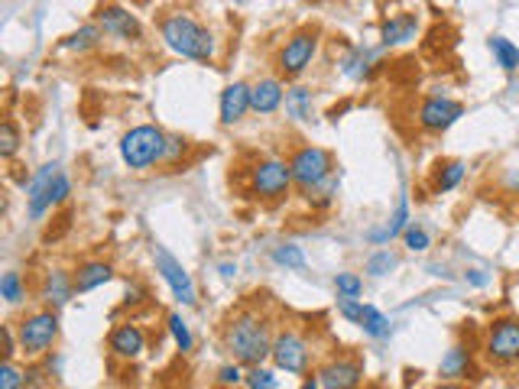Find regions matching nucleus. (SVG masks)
I'll return each instance as SVG.
<instances>
[{
    "instance_id": "1",
    "label": "nucleus",
    "mask_w": 519,
    "mask_h": 389,
    "mask_svg": "<svg viewBox=\"0 0 519 389\" xmlns=\"http://www.w3.org/2000/svg\"><path fill=\"white\" fill-rule=\"evenodd\" d=\"M221 337H225L227 354L244 366H260L273 354L270 318L256 308H241L237 315H231Z\"/></svg>"
},
{
    "instance_id": "2",
    "label": "nucleus",
    "mask_w": 519,
    "mask_h": 389,
    "mask_svg": "<svg viewBox=\"0 0 519 389\" xmlns=\"http://www.w3.org/2000/svg\"><path fill=\"white\" fill-rule=\"evenodd\" d=\"M159 36H163V43L172 52L182 55V59H192V62H211L217 52L215 33L205 24H198L195 16L182 14V10L166 14L159 20Z\"/></svg>"
},
{
    "instance_id": "3",
    "label": "nucleus",
    "mask_w": 519,
    "mask_h": 389,
    "mask_svg": "<svg viewBox=\"0 0 519 389\" xmlns=\"http://www.w3.org/2000/svg\"><path fill=\"white\" fill-rule=\"evenodd\" d=\"M166 137L159 127L153 124H143V127H133L130 133L120 137V159H124L130 169L143 172V169H153V166L163 163L166 156Z\"/></svg>"
},
{
    "instance_id": "4",
    "label": "nucleus",
    "mask_w": 519,
    "mask_h": 389,
    "mask_svg": "<svg viewBox=\"0 0 519 389\" xmlns=\"http://www.w3.org/2000/svg\"><path fill=\"white\" fill-rule=\"evenodd\" d=\"M289 169H293V182L303 188L305 194L315 192L318 185H325L334 176V159L328 149L322 147H299L289 156Z\"/></svg>"
},
{
    "instance_id": "5",
    "label": "nucleus",
    "mask_w": 519,
    "mask_h": 389,
    "mask_svg": "<svg viewBox=\"0 0 519 389\" xmlns=\"http://www.w3.org/2000/svg\"><path fill=\"white\" fill-rule=\"evenodd\" d=\"M293 185V169L286 159H260L250 169V194L260 202H279Z\"/></svg>"
},
{
    "instance_id": "6",
    "label": "nucleus",
    "mask_w": 519,
    "mask_h": 389,
    "mask_svg": "<svg viewBox=\"0 0 519 389\" xmlns=\"http://www.w3.org/2000/svg\"><path fill=\"white\" fill-rule=\"evenodd\" d=\"M318 39L322 33L315 26H305V30H295L293 36L286 39V46L279 49L276 55V65L279 71L286 78H299L312 62H315V52H318Z\"/></svg>"
},
{
    "instance_id": "7",
    "label": "nucleus",
    "mask_w": 519,
    "mask_h": 389,
    "mask_svg": "<svg viewBox=\"0 0 519 389\" xmlns=\"http://www.w3.org/2000/svg\"><path fill=\"white\" fill-rule=\"evenodd\" d=\"M273 364H276V370H283V374L289 376H305L309 374V364H312V347L309 341H305L299 331H293V327H283L276 337H273Z\"/></svg>"
},
{
    "instance_id": "8",
    "label": "nucleus",
    "mask_w": 519,
    "mask_h": 389,
    "mask_svg": "<svg viewBox=\"0 0 519 389\" xmlns=\"http://www.w3.org/2000/svg\"><path fill=\"white\" fill-rule=\"evenodd\" d=\"M55 337H59V315H55V308L33 311V315H26L20 321V347H24L26 357L46 354L55 344Z\"/></svg>"
},
{
    "instance_id": "9",
    "label": "nucleus",
    "mask_w": 519,
    "mask_h": 389,
    "mask_svg": "<svg viewBox=\"0 0 519 389\" xmlns=\"http://www.w3.org/2000/svg\"><path fill=\"white\" fill-rule=\"evenodd\" d=\"M484 354L496 366L519 364V318H500L487 327L484 337Z\"/></svg>"
},
{
    "instance_id": "10",
    "label": "nucleus",
    "mask_w": 519,
    "mask_h": 389,
    "mask_svg": "<svg viewBox=\"0 0 519 389\" xmlns=\"http://www.w3.org/2000/svg\"><path fill=\"white\" fill-rule=\"evenodd\" d=\"M153 263H156V272L163 276V282L172 289L176 302H182V305L198 302V296H195V282H192V276H188V270L178 263L176 257H172L163 243H156V247H153Z\"/></svg>"
},
{
    "instance_id": "11",
    "label": "nucleus",
    "mask_w": 519,
    "mask_h": 389,
    "mask_svg": "<svg viewBox=\"0 0 519 389\" xmlns=\"http://www.w3.org/2000/svg\"><path fill=\"white\" fill-rule=\"evenodd\" d=\"M59 176H62L59 163H46L33 176L30 188H26V211H30L33 221H39L49 208H55V182H59Z\"/></svg>"
},
{
    "instance_id": "12",
    "label": "nucleus",
    "mask_w": 519,
    "mask_h": 389,
    "mask_svg": "<svg viewBox=\"0 0 519 389\" xmlns=\"http://www.w3.org/2000/svg\"><path fill=\"white\" fill-rule=\"evenodd\" d=\"M465 117V104L461 101H451V98H426L418 104V127L426 133H442L448 130L451 124H457Z\"/></svg>"
},
{
    "instance_id": "13",
    "label": "nucleus",
    "mask_w": 519,
    "mask_h": 389,
    "mask_svg": "<svg viewBox=\"0 0 519 389\" xmlns=\"http://www.w3.org/2000/svg\"><path fill=\"white\" fill-rule=\"evenodd\" d=\"M315 376L322 389H357L364 380V364L357 357H334Z\"/></svg>"
},
{
    "instance_id": "14",
    "label": "nucleus",
    "mask_w": 519,
    "mask_h": 389,
    "mask_svg": "<svg viewBox=\"0 0 519 389\" xmlns=\"http://www.w3.org/2000/svg\"><path fill=\"white\" fill-rule=\"evenodd\" d=\"M94 24L101 26L104 36H114V39H139V33H143L139 20L127 7H101Z\"/></svg>"
},
{
    "instance_id": "15",
    "label": "nucleus",
    "mask_w": 519,
    "mask_h": 389,
    "mask_svg": "<svg viewBox=\"0 0 519 389\" xmlns=\"http://www.w3.org/2000/svg\"><path fill=\"white\" fill-rule=\"evenodd\" d=\"M108 347L114 357L120 360H137L147 350V335L139 325H117L108 337Z\"/></svg>"
},
{
    "instance_id": "16",
    "label": "nucleus",
    "mask_w": 519,
    "mask_h": 389,
    "mask_svg": "<svg viewBox=\"0 0 519 389\" xmlns=\"http://www.w3.org/2000/svg\"><path fill=\"white\" fill-rule=\"evenodd\" d=\"M250 108V85L247 81H234L221 91V124L225 127H234L241 124L244 117H247Z\"/></svg>"
},
{
    "instance_id": "17",
    "label": "nucleus",
    "mask_w": 519,
    "mask_h": 389,
    "mask_svg": "<svg viewBox=\"0 0 519 389\" xmlns=\"http://www.w3.org/2000/svg\"><path fill=\"white\" fill-rule=\"evenodd\" d=\"M283 101H286V88L279 78H260L256 85H250V108L256 114H273L283 108Z\"/></svg>"
},
{
    "instance_id": "18",
    "label": "nucleus",
    "mask_w": 519,
    "mask_h": 389,
    "mask_svg": "<svg viewBox=\"0 0 519 389\" xmlns=\"http://www.w3.org/2000/svg\"><path fill=\"white\" fill-rule=\"evenodd\" d=\"M72 296H75V276H69L65 270H49L46 280H43V289H39V299L49 308H62Z\"/></svg>"
},
{
    "instance_id": "19",
    "label": "nucleus",
    "mask_w": 519,
    "mask_h": 389,
    "mask_svg": "<svg viewBox=\"0 0 519 389\" xmlns=\"http://www.w3.org/2000/svg\"><path fill=\"white\" fill-rule=\"evenodd\" d=\"M471 374H474V357H471V350H467L465 344H455V347L445 350L442 364H438V376H442L445 383L467 380Z\"/></svg>"
},
{
    "instance_id": "20",
    "label": "nucleus",
    "mask_w": 519,
    "mask_h": 389,
    "mask_svg": "<svg viewBox=\"0 0 519 389\" xmlns=\"http://www.w3.org/2000/svg\"><path fill=\"white\" fill-rule=\"evenodd\" d=\"M416 33H418L416 14H396V16H389L387 24H383L380 43H383V49L406 46V43H412V39H416Z\"/></svg>"
},
{
    "instance_id": "21",
    "label": "nucleus",
    "mask_w": 519,
    "mask_h": 389,
    "mask_svg": "<svg viewBox=\"0 0 519 389\" xmlns=\"http://www.w3.org/2000/svg\"><path fill=\"white\" fill-rule=\"evenodd\" d=\"M72 276H75V292H91V289L114 280V266L104 263V260H88V263L78 266Z\"/></svg>"
},
{
    "instance_id": "22",
    "label": "nucleus",
    "mask_w": 519,
    "mask_h": 389,
    "mask_svg": "<svg viewBox=\"0 0 519 389\" xmlns=\"http://www.w3.org/2000/svg\"><path fill=\"white\" fill-rule=\"evenodd\" d=\"M377 59H380V52L377 49H367V46H354L348 55L341 59V71L351 78V81H364V78H370L373 65H377Z\"/></svg>"
},
{
    "instance_id": "23",
    "label": "nucleus",
    "mask_w": 519,
    "mask_h": 389,
    "mask_svg": "<svg viewBox=\"0 0 519 389\" xmlns=\"http://www.w3.org/2000/svg\"><path fill=\"white\" fill-rule=\"evenodd\" d=\"M406 227H409V202H406V194H403L399 204H396V211H393V218L387 221V227H383V231H370L367 233V241L380 247V243H389L393 237H399Z\"/></svg>"
},
{
    "instance_id": "24",
    "label": "nucleus",
    "mask_w": 519,
    "mask_h": 389,
    "mask_svg": "<svg viewBox=\"0 0 519 389\" xmlns=\"http://www.w3.org/2000/svg\"><path fill=\"white\" fill-rule=\"evenodd\" d=\"M357 327H360L367 337H373V341H383V337H389V331H393L389 318L383 315L380 308H377V305H364V315H360Z\"/></svg>"
},
{
    "instance_id": "25",
    "label": "nucleus",
    "mask_w": 519,
    "mask_h": 389,
    "mask_svg": "<svg viewBox=\"0 0 519 389\" xmlns=\"http://www.w3.org/2000/svg\"><path fill=\"white\" fill-rule=\"evenodd\" d=\"M487 49L494 52V62L500 65L504 71H516L519 69V46H516V43H510L506 36H490Z\"/></svg>"
},
{
    "instance_id": "26",
    "label": "nucleus",
    "mask_w": 519,
    "mask_h": 389,
    "mask_svg": "<svg viewBox=\"0 0 519 389\" xmlns=\"http://www.w3.org/2000/svg\"><path fill=\"white\" fill-rule=\"evenodd\" d=\"M286 114L293 117V120H299V124H305V120H312V91L303 85H295L286 91Z\"/></svg>"
},
{
    "instance_id": "27",
    "label": "nucleus",
    "mask_w": 519,
    "mask_h": 389,
    "mask_svg": "<svg viewBox=\"0 0 519 389\" xmlns=\"http://www.w3.org/2000/svg\"><path fill=\"white\" fill-rule=\"evenodd\" d=\"M465 172H467V166L461 163V159H451V163L438 166L432 188H435L438 194H442V192H455V188L461 185V179H465Z\"/></svg>"
},
{
    "instance_id": "28",
    "label": "nucleus",
    "mask_w": 519,
    "mask_h": 389,
    "mask_svg": "<svg viewBox=\"0 0 519 389\" xmlns=\"http://www.w3.org/2000/svg\"><path fill=\"white\" fill-rule=\"evenodd\" d=\"M101 26L98 24H85L82 30H75L72 36L62 39V49H69V52H88V49H94L98 43H101Z\"/></svg>"
},
{
    "instance_id": "29",
    "label": "nucleus",
    "mask_w": 519,
    "mask_h": 389,
    "mask_svg": "<svg viewBox=\"0 0 519 389\" xmlns=\"http://www.w3.org/2000/svg\"><path fill=\"white\" fill-rule=\"evenodd\" d=\"M0 296L7 305H20L26 299V282L16 270H7L0 276Z\"/></svg>"
},
{
    "instance_id": "30",
    "label": "nucleus",
    "mask_w": 519,
    "mask_h": 389,
    "mask_svg": "<svg viewBox=\"0 0 519 389\" xmlns=\"http://www.w3.org/2000/svg\"><path fill=\"white\" fill-rule=\"evenodd\" d=\"M273 263L299 272V270L309 266V260H305L303 247H295V243H279V247H273Z\"/></svg>"
},
{
    "instance_id": "31",
    "label": "nucleus",
    "mask_w": 519,
    "mask_h": 389,
    "mask_svg": "<svg viewBox=\"0 0 519 389\" xmlns=\"http://www.w3.org/2000/svg\"><path fill=\"white\" fill-rule=\"evenodd\" d=\"M396 266H399V257H396L393 250H377V253L364 263V272L367 276H387V272H393Z\"/></svg>"
},
{
    "instance_id": "32",
    "label": "nucleus",
    "mask_w": 519,
    "mask_h": 389,
    "mask_svg": "<svg viewBox=\"0 0 519 389\" xmlns=\"http://www.w3.org/2000/svg\"><path fill=\"white\" fill-rule=\"evenodd\" d=\"M16 149H20V127L7 117V120L0 124V156H4V159H14Z\"/></svg>"
},
{
    "instance_id": "33",
    "label": "nucleus",
    "mask_w": 519,
    "mask_h": 389,
    "mask_svg": "<svg viewBox=\"0 0 519 389\" xmlns=\"http://www.w3.org/2000/svg\"><path fill=\"white\" fill-rule=\"evenodd\" d=\"M169 335H172V341H176V347L182 350V354H188L192 350V331H188V325H186V318L178 315V311H172L169 315Z\"/></svg>"
},
{
    "instance_id": "34",
    "label": "nucleus",
    "mask_w": 519,
    "mask_h": 389,
    "mask_svg": "<svg viewBox=\"0 0 519 389\" xmlns=\"http://www.w3.org/2000/svg\"><path fill=\"white\" fill-rule=\"evenodd\" d=\"M334 289H338V296H344V299H360L364 280H360L357 272H338V276H334Z\"/></svg>"
},
{
    "instance_id": "35",
    "label": "nucleus",
    "mask_w": 519,
    "mask_h": 389,
    "mask_svg": "<svg viewBox=\"0 0 519 389\" xmlns=\"http://www.w3.org/2000/svg\"><path fill=\"white\" fill-rule=\"evenodd\" d=\"M247 389H279V380H276V374H273L270 366H250L247 370Z\"/></svg>"
},
{
    "instance_id": "36",
    "label": "nucleus",
    "mask_w": 519,
    "mask_h": 389,
    "mask_svg": "<svg viewBox=\"0 0 519 389\" xmlns=\"http://www.w3.org/2000/svg\"><path fill=\"white\" fill-rule=\"evenodd\" d=\"M403 243L412 250V253H426L428 247H432V237H428L426 227H418V224H409L403 231Z\"/></svg>"
},
{
    "instance_id": "37",
    "label": "nucleus",
    "mask_w": 519,
    "mask_h": 389,
    "mask_svg": "<svg viewBox=\"0 0 519 389\" xmlns=\"http://www.w3.org/2000/svg\"><path fill=\"white\" fill-rule=\"evenodd\" d=\"M0 389H26V374L14 360H4L0 366Z\"/></svg>"
},
{
    "instance_id": "38",
    "label": "nucleus",
    "mask_w": 519,
    "mask_h": 389,
    "mask_svg": "<svg viewBox=\"0 0 519 389\" xmlns=\"http://www.w3.org/2000/svg\"><path fill=\"white\" fill-rule=\"evenodd\" d=\"M241 366L244 364H237V360H234V364H225L217 370V383H221V386H241V383L247 380V374H244Z\"/></svg>"
},
{
    "instance_id": "39",
    "label": "nucleus",
    "mask_w": 519,
    "mask_h": 389,
    "mask_svg": "<svg viewBox=\"0 0 519 389\" xmlns=\"http://www.w3.org/2000/svg\"><path fill=\"white\" fill-rule=\"evenodd\" d=\"M186 153H188V140H186V137H169V140H166L163 163H166V166H176V163H178V156H186Z\"/></svg>"
},
{
    "instance_id": "40",
    "label": "nucleus",
    "mask_w": 519,
    "mask_h": 389,
    "mask_svg": "<svg viewBox=\"0 0 519 389\" xmlns=\"http://www.w3.org/2000/svg\"><path fill=\"white\" fill-rule=\"evenodd\" d=\"M338 311H341L344 318L348 321H360V315H364V302L360 299H344V296H338Z\"/></svg>"
},
{
    "instance_id": "41",
    "label": "nucleus",
    "mask_w": 519,
    "mask_h": 389,
    "mask_svg": "<svg viewBox=\"0 0 519 389\" xmlns=\"http://www.w3.org/2000/svg\"><path fill=\"white\" fill-rule=\"evenodd\" d=\"M0 335H4V360H14V354H16L14 331H10V327H4V331H0Z\"/></svg>"
},
{
    "instance_id": "42",
    "label": "nucleus",
    "mask_w": 519,
    "mask_h": 389,
    "mask_svg": "<svg viewBox=\"0 0 519 389\" xmlns=\"http://www.w3.org/2000/svg\"><path fill=\"white\" fill-rule=\"evenodd\" d=\"M465 280L471 282V286L484 289V286L490 282V276H484V270H467V272H465Z\"/></svg>"
},
{
    "instance_id": "43",
    "label": "nucleus",
    "mask_w": 519,
    "mask_h": 389,
    "mask_svg": "<svg viewBox=\"0 0 519 389\" xmlns=\"http://www.w3.org/2000/svg\"><path fill=\"white\" fill-rule=\"evenodd\" d=\"M137 302H143V289L127 286V305H137Z\"/></svg>"
},
{
    "instance_id": "44",
    "label": "nucleus",
    "mask_w": 519,
    "mask_h": 389,
    "mask_svg": "<svg viewBox=\"0 0 519 389\" xmlns=\"http://www.w3.org/2000/svg\"><path fill=\"white\" fill-rule=\"evenodd\" d=\"M217 270H221V276H225V280L237 276V263H221V266H217Z\"/></svg>"
},
{
    "instance_id": "45",
    "label": "nucleus",
    "mask_w": 519,
    "mask_h": 389,
    "mask_svg": "<svg viewBox=\"0 0 519 389\" xmlns=\"http://www.w3.org/2000/svg\"><path fill=\"white\" fill-rule=\"evenodd\" d=\"M303 389H322V383H318V376H309V380L303 383Z\"/></svg>"
},
{
    "instance_id": "46",
    "label": "nucleus",
    "mask_w": 519,
    "mask_h": 389,
    "mask_svg": "<svg viewBox=\"0 0 519 389\" xmlns=\"http://www.w3.org/2000/svg\"><path fill=\"white\" fill-rule=\"evenodd\" d=\"M432 389H467V386H461V383H438V386Z\"/></svg>"
}]
</instances>
